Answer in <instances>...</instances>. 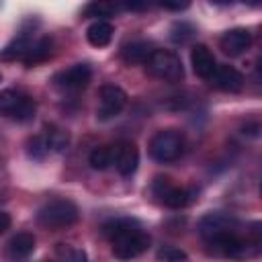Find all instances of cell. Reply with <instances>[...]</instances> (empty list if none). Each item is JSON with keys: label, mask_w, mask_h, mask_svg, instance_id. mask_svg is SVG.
<instances>
[{"label": "cell", "mask_w": 262, "mask_h": 262, "mask_svg": "<svg viewBox=\"0 0 262 262\" xmlns=\"http://www.w3.org/2000/svg\"><path fill=\"white\" fill-rule=\"evenodd\" d=\"M102 235L111 242V250L113 256L119 260H131L141 256L147 248L151 237L147 235V231H143V227L139 225L137 219L131 217H117V219H108L106 223H102Z\"/></svg>", "instance_id": "6da1fadb"}, {"label": "cell", "mask_w": 262, "mask_h": 262, "mask_svg": "<svg viewBox=\"0 0 262 262\" xmlns=\"http://www.w3.org/2000/svg\"><path fill=\"white\" fill-rule=\"evenodd\" d=\"M211 254L229 258V260H248L260 254L262 250V223L254 221L246 231H235L215 244H209Z\"/></svg>", "instance_id": "7a4b0ae2"}, {"label": "cell", "mask_w": 262, "mask_h": 262, "mask_svg": "<svg viewBox=\"0 0 262 262\" xmlns=\"http://www.w3.org/2000/svg\"><path fill=\"white\" fill-rule=\"evenodd\" d=\"M78 217H80V211H78L76 203H72L68 199H53L37 211V223L51 231L74 225L78 221Z\"/></svg>", "instance_id": "3957f363"}, {"label": "cell", "mask_w": 262, "mask_h": 262, "mask_svg": "<svg viewBox=\"0 0 262 262\" xmlns=\"http://www.w3.org/2000/svg\"><path fill=\"white\" fill-rule=\"evenodd\" d=\"M196 229H199V235H201V237L207 242V246H209V244H215V242H219V239H223V237H227V235L239 231V229H242V223H239V219H237L235 215H231V213L213 211V213H207L205 217H201Z\"/></svg>", "instance_id": "277c9868"}, {"label": "cell", "mask_w": 262, "mask_h": 262, "mask_svg": "<svg viewBox=\"0 0 262 262\" xmlns=\"http://www.w3.org/2000/svg\"><path fill=\"white\" fill-rule=\"evenodd\" d=\"M37 104L33 96L18 88H6L0 92V115L6 119H12L16 123H27L35 117Z\"/></svg>", "instance_id": "5b68a950"}, {"label": "cell", "mask_w": 262, "mask_h": 262, "mask_svg": "<svg viewBox=\"0 0 262 262\" xmlns=\"http://www.w3.org/2000/svg\"><path fill=\"white\" fill-rule=\"evenodd\" d=\"M182 151H184V137L176 129H162L149 141V156L160 164L178 160Z\"/></svg>", "instance_id": "8992f818"}, {"label": "cell", "mask_w": 262, "mask_h": 262, "mask_svg": "<svg viewBox=\"0 0 262 262\" xmlns=\"http://www.w3.org/2000/svg\"><path fill=\"white\" fill-rule=\"evenodd\" d=\"M145 68L151 76L166 80V82H176L184 76V68H182L180 57L168 49H154V53L145 61Z\"/></svg>", "instance_id": "52a82bcc"}, {"label": "cell", "mask_w": 262, "mask_h": 262, "mask_svg": "<svg viewBox=\"0 0 262 262\" xmlns=\"http://www.w3.org/2000/svg\"><path fill=\"white\" fill-rule=\"evenodd\" d=\"M151 190L154 194L170 209H184L188 207L194 196H196V190L194 188H186V186H176L170 182V178L166 176H158L154 178V184H151Z\"/></svg>", "instance_id": "ba28073f"}, {"label": "cell", "mask_w": 262, "mask_h": 262, "mask_svg": "<svg viewBox=\"0 0 262 262\" xmlns=\"http://www.w3.org/2000/svg\"><path fill=\"white\" fill-rule=\"evenodd\" d=\"M100 100H98V108H96V117L98 121H108L115 119L127 104V94L121 86L117 84H104L100 88Z\"/></svg>", "instance_id": "9c48e42d"}, {"label": "cell", "mask_w": 262, "mask_h": 262, "mask_svg": "<svg viewBox=\"0 0 262 262\" xmlns=\"http://www.w3.org/2000/svg\"><path fill=\"white\" fill-rule=\"evenodd\" d=\"M90 78H92V68L88 63H76V66L55 74L53 82L61 90H82L84 86H88Z\"/></svg>", "instance_id": "30bf717a"}, {"label": "cell", "mask_w": 262, "mask_h": 262, "mask_svg": "<svg viewBox=\"0 0 262 262\" xmlns=\"http://www.w3.org/2000/svg\"><path fill=\"white\" fill-rule=\"evenodd\" d=\"M117 172L121 176H131L137 170L139 164V149L133 141H119L115 143V160H113Z\"/></svg>", "instance_id": "8fae6325"}, {"label": "cell", "mask_w": 262, "mask_h": 262, "mask_svg": "<svg viewBox=\"0 0 262 262\" xmlns=\"http://www.w3.org/2000/svg\"><path fill=\"white\" fill-rule=\"evenodd\" d=\"M209 80L221 92H239L244 88V76L233 66H217Z\"/></svg>", "instance_id": "7c38bea8"}, {"label": "cell", "mask_w": 262, "mask_h": 262, "mask_svg": "<svg viewBox=\"0 0 262 262\" xmlns=\"http://www.w3.org/2000/svg\"><path fill=\"white\" fill-rule=\"evenodd\" d=\"M252 43V33L246 27H235L223 33V37L219 39V45L223 49V53H227L229 57H235L239 53H244Z\"/></svg>", "instance_id": "4fadbf2b"}, {"label": "cell", "mask_w": 262, "mask_h": 262, "mask_svg": "<svg viewBox=\"0 0 262 262\" xmlns=\"http://www.w3.org/2000/svg\"><path fill=\"white\" fill-rule=\"evenodd\" d=\"M190 63H192L194 74H196L199 78H205V80H209V78L213 76L215 68H217L215 55H213L211 49H209L207 45H203V43H199V45L192 47V51H190Z\"/></svg>", "instance_id": "5bb4252c"}, {"label": "cell", "mask_w": 262, "mask_h": 262, "mask_svg": "<svg viewBox=\"0 0 262 262\" xmlns=\"http://www.w3.org/2000/svg\"><path fill=\"white\" fill-rule=\"evenodd\" d=\"M33 250H35V235L27 233V231L12 235L8 246H6V254L10 260H23L29 254H33Z\"/></svg>", "instance_id": "9a60e30c"}, {"label": "cell", "mask_w": 262, "mask_h": 262, "mask_svg": "<svg viewBox=\"0 0 262 262\" xmlns=\"http://www.w3.org/2000/svg\"><path fill=\"white\" fill-rule=\"evenodd\" d=\"M51 49H53V41L49 37H41L37 41H31V45H29V49H27V53H25V57L20 61L27 68H33L37 63L45 61L51 55Z\"/></svg>", "instance_id": "2e32d148"}, {"label": "cell", "mask_w": 262, "mask_h": 262, "mask_svg": "<svg viewBox=\"0 0 262 262\" xmlns=\"http://www.w3.org/2000/svg\"><path fill=\"white\" fill-rule=\"evenodd\" d=\"M86 39L90 45L94 47H104L111 43L113 39V25L108 20H94L88 31H86Z\"/></svg>", "instance_id": "e0dca14e"}, {"label": "cell", "mask_w": 262, "mask_h": 262, "mask_svg": "<svg viewBox=\"0 0 262 262\" xmlns=\"http://www.w3.org/2000/svg\"><path fill=\"white\" fill-rule=\"evenodd\" d=\"M151 53L154 49L147 41H131L121 49V55L127 63H145Z\"/></svg>", "instance_id": "ac0fdd59"}, {"label": "cell", "mask_w": 262, "mask_h": 262, "mask_svg": "<svg viewBox=\"0 0 262 262\" xmlns=\"http://www.w3.org/2000/svg\"><path fill=\"white\" fill-rule=\"evenodd\" d=\"M45 141H47V147L49 151H63L70 143V133L55 127V125H45V129L41 131Z\"/></svg>", "instance_id": "d6986e66"}, {"label": "cell", "mask_w": 262, "mask_h": 262, "mask_svg": "<svg viewBox=\"0 0 262 262\" xmlns=\"http://www.w3.org/2000/svg\"><path fill=\"white\" fill-rule=\"evenodd\" d=\"M31 45V39L27 35H18L16 39H12L4 49H0V59L2 61H12V59H23L27 49Z\"/></svg>", "instance_id": "ffe728a7"}, {"label": "cell", "mask_w": 262, "mask_h": 262, "mask_svg": "<svg viewBox=\"0 0 262 262\" xmlns=\"http://www.w3.org/2000/svg\"><path fill=\"white\" fill-rule=\"evenodd\" d=\"M115 160V145H100L94 147L88 156V164L94 170H106Z\"/></svg>", "instance_id": "44dd1931"}, {"label": "cell", "mask_w": 262, "mask_h": 262, "mask_svg": "<svg viewBox=\"0 0 262 262\" xmlns=\"http://www.w3.org/2000/svg\"><path fill=\"white\" fill-rule=\"evenodd\" d=\"M51 262H88V258L84 250L68 246V244H59L55 250V258Z\"/></svg>", "instance_id": "7402d4cb"}, {"label": "cell", "mask_w": 262, "mask_h": 262, "mask_svg": "<svg viewBox=\"0 0 262 262\" xmlns=\"http://www.w3.org/2000/svg\"><path fill=\"white\" fill-rule=\"evenodd\" d=\"M115 12H117V4H113V2H90L84 8V16H96L98 20L113 16Z\"/></svg>", "instance_id": "603a6c76"}, {"label": "cell", "mask_w": 262, "mask_h": 262, "mask_svg": "<svg viewBox=\"0 0 262 262\" xmlns=\"http://www.w3.org/2000/svg\"><path fill=\"white\" fill-rule=\"evenodd\" d=\"M27 154L33 160H43L49 154V147H47V141H45L43 133H37L33 137H29V141H27Z\"/></svg>", "instance_id": "cb8c5ba5"}, {"label": "cell", "mask_w": 262, "mask_h": 262, "mask_svg": "<svg viewBox=\"0 0 262 262\" xmlns=\"http://www.w3.org/2000/svg\"><path fill=\"white\" fill-rule=\"evenodd\" d=\"M192 35H194V27L188 25V23H184V20L174 23L172 29H170V39L174 43H186V41L192 39Z\"/></svg>", "instance_id": "d4e9b609"}, {"label": "cell", "mask_w": 262, "mask_h": 262, "mask_svg": "<svg viewBox=\"0 0 262 262\" xmlns=\"http://www.w3.org/2000/svg\"><path fill=\"white\" fill-rule=\"evenodd\" d=\"M160 262H186V252L176 246H162L156 254Z\"/></svg>", "instance_id": "484cf974"}, {"label": "cell", "mask_w": 262, "mask_h": 262, "mask_svg": "<svg viewBox=\"0 0 262 262\" xmlns=\"http://www.w3.org/2000/svg\"><path fill=\"white\" fill-rule=\"evenodd\" d=\"M160 6L168 8V10H184V8H188V2H162Z\"/></svg>", "instance_id": "4316f807"}, {"label": "cell", "mask_w": 262, "mask_h": 262, "mask_svg": "<svg viewBox=\"0 0 262 262\" xmlns=\"http://www.w3.org/2000/svg\"><path fill=\"white\" fill-rule=\"evenodd\" d=\"M8 227H10V215L0 211V233H4Z\"/></svg>", "instance_id": "83f0119b"}, {"label": "cell", "mask_w": 262, "mask_h": 262, "mask_svg": "<svg viewBox=\"0 0 262 262\" xmlns=\"http://www.w3.org/2000/svg\"><path fill=\"white\" fill-rule=\"evenodd\" d=\"M123 6L129 8V10H141V8H145L147 4H145V2H125Z\"/></svg>", "instance_id": "f1b7e54d"}, {"label": "cell", "mask_w": 262, "mask_h": 262, "mask_svg": "<svg viewBox=\"0 0 262 262\" xmlns=\"http://www.w3.org/2000/svg\"><path fill=\"white\" fill-rule=\"evenodd\" d=\"M0 82H2V74H0Z\"/></svg>", "instance_id": "f546056e"}]
</instances>
